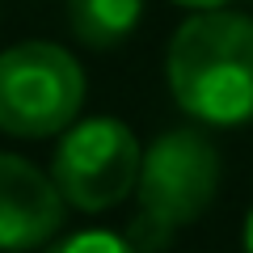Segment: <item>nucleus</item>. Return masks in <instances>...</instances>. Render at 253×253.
Returning <instances> with one entry per match:
<instances>
[{
    "mask_svg": "<svg viewBox=\"0 0 253 253\" xmlns=\"http://www.w3.org/2000/svg\"><path fill=\"white\" fill-rule=\"evenodd\" d=\"M169 89L194 123H253V21L241 13H199L169 42Z\"/></svg>",
    "mask_w": 253,
    "mask_h": 253,
    "instance_id": "1",
    "label": "nucleus"
},
{
    "mask_svg": "<svg viewBox=\"0 0 253 253\" xmlns=\"http://www.w3.org/2000/svg\"><path fill=\"white\" fill-rule=\"evenodd\" d=\"M219 190V152L207 135L177 126L152 139L139 156L135 181V219H131V245L139 253L165 249L181 228H190L211 207Z\"/></svg>",
    "mask_w": 253,
    "mask_h": 253,
    "instance_id": "2",
    "label": "nucleus"
},
{
    "mask_svg": "<svg viewBox=\"0 0 253 253\" xmlns=\"http://www.w3.org/2000/svg\"><path fill=\"white\" fill-rule=\"evenodd\" d=\"M84 72L55 42H21L0 55V131L46 139L76 123Z\"/></svg>",
    "mask_w": 253,
    "mask_h": 253,
    "instance_id": "3",
    "label": "nucleus"
},
{
    "mask_svg": "<svg viewBox=\"0 0 253 253\" xmlns=\"http://www.w3.org/2000/svg\"><path fill=\"white\" fill-rule=\"evenodd\" d=\"M139 144L118 118H84L72 123L59 139L51 165V181L63 203L81 211H110L135 190L139 181Z\"/></svg>",
    "mask_w": 253,
    "mask_h": 253,
    "instance_id": "4",
    "label": "nucleus"
},
{
    "mask_svg": "<svg viewBox=\"0 0 253 253\" xmlns=\"http://www.w3.org/2000/svg\"><path fill=\"white\" fill-rule=\"evenodd\" d=\"M63 224V194L46 173L0 152V249L21 253L51 241Z\"/></svg>",
    "mask_w": 253,
    "mask_h": 253,
    "instance_id": "5",
    "label": "nucleus"
},
{
    "mask_svg": "<svg viewBox=\"0 0 253 253\" xmlns=\"http://www.w3.org/2000/svg\"><path fill=\"white\" fill-rule=\"evenodd\" d=\"M144 17V0H68L72 34L84 46H114L123 42Z\"/></svg>",
    "mask_w": 253,
    "mask_h": 253,
    "instance_id": "6",
    "label": "nucleus"
},
{
    "mask_svg": "<svg viewBox=\"0 0 253 253\" xmlns=\"http://www.w3.org/2000/svg\"><path fill=\"white\" fill-rule=\"evenodd\" d=\"M46 253H139V249L131 245V236H118V232H101V228H93V232H72V236H63V241L51 245Z\"/></svg>",
    "mask_w": 253,
    "mask_h": 253,
    "instance_id": "7",
    "label": "nucleus"
},
{
    "mask_svg": "<svg viewBox=\"0 0 253 253\" xmlns=\"http://www.w3.org/2000/svg\"><path fill=\"white\" fill-rule=\"evenodd\" d=\"M173 4H186V9H199V13H211V9H224L232 0H173Z\"/></svg>",
    "mask_w": 253,
    "mask_h": 253,
    "instance_id": "8",
    "label": "nucleus"
},
{
    "mask_svg": "<svg viewBox=\"0 0 253 253\" xmlns=\"http://www.w3.org/2000/svg\"><path fill=\"white\" fill-rule=\"evenodd\" d=\"M245 253H253V207H249V219H245Z\"/></svg>",
    "mask_w": 253,
    "mask_h": 253,
    "instance_id": "9",
    "label": "nucleus"
}]
</instances>
